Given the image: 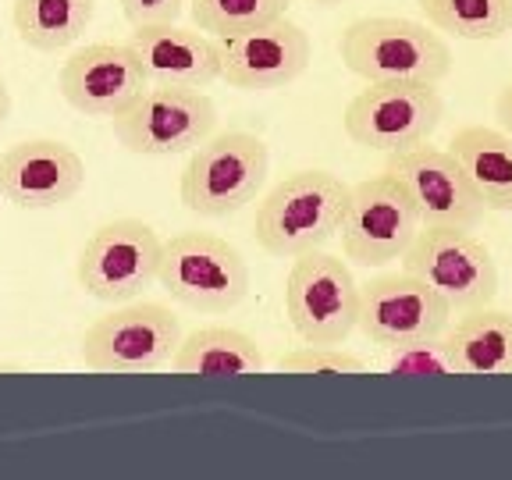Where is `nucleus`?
<instances>
[{
    "instance_id": "f257e3e1",
    "label": "nucleus",
    "mask_w": 512,
    "mask_h": 480,
    "mask_svg": "<svg viewBox=\"0 0 512 480\" xmlns=\"http://www.w3.org/2000/svg\"><path fill=\"white\" fill-rule=\"evenodd\" d=\"M345 207L349 185L338 175L320 168L292 171L256 203V242L264 246V253L285 260L328 246L342 228Z\"/></svg>"
},
{
    "instance_id": "f03ea898",
    "label": "nucleus",
    "mask_w": 512,
    "mask_h": 480,
    "mask_svg": "<svg viewBox=\"0 0 512 480\" xmlns=\"http://www.w3.org/2000/svg\"><path fill=\"white\" fill-rule=\"evenodd\" d=\"M342 64L363 82H434L452 72V50L441 32L413 18H360L338 40Z\"/></svg>"
},
{
    "instance_id": "7ed1b4c3",
    "label": "nucleus",
    "mask_w": 512,
    "mask_h": 480,
    "mask_svg": "<svg viewBox=\"0 0 512 480\" xmlns=\"http://www.w3.org/2000/svg\"><path fill=\"white\" fill-rule=\"evenodd\" d=\"M271 171V150L253 132H221L203 139L192 150L182 178L178 200L200 217H228L253 203Z\"/></svg>"
},
{
    "instance_id": "20e7f679",
    "label": "nucleus",
    "mask_w": 512,
    "mask_h": 480,
    "mask_svg": "<svg viewBox=\"0 0 512 480\" xmlns=\"http://www.w3.org/2000/svg\"><path fill=\"white\" fill-rule=\"evenodd\" d=\"M157 281L185 310L228 313L246 299L249 267L221 235L178 232L160 246Z\"/></svg>"
},
{
    "instance_id": "39448f33",
    "label": "nucleus",
    "mask_w": 512,
    "mask_h": 480,
    "mask_svg": "<svg viewBox=\"0 0 512 480\" xmlns=\"http://www.w3.org/2000/svg\"><path fill=\"white\" fill-rule=\"evenodd\" d=\"M182 342V320L164 303L128 299L96 317L82 335V363L100 374H150L171 363Z\"/></svg>"
},
{
    "instance_id": "423d86ee",
    "label": "nucleus",
    "mask_w": 512,
    "mask_h": 480,
    "mask_svg": "<svg viewBox=\"0 0 512 480\" xmlns=\"http://www.w3.org/2000/svg\"><path fill=\"white\" fill-rule=\"evenodd\" d=\"M399 260L402 271L427 281L452 310L488 306L498 296V264L473 228L420 224Z\"/></svg>"
},
{
    "instance_id": "0eeeda50",
    "label": "nucleus",
    "mask_w": 512,
    "mask_h": 480,
    "mask_svg": "<svg viewBox=\"0 0 512 480\" xmlns=\"http://www.w3.org/2000/svg\"><path fill=\"white\" fill-rule=\"evenodd\" d=\"M285 313L303 342L345 345V338L356 331L360 285L342 256L324 249L292 256V271L285 278Z\"/></svg>"
},
{
    "instance_id": "6e6552de",
    "label": "nucleus",
    "mask_w": 512,
    "mask_h": 480,
    "mask_svg": "<svg viewBox=\"0 0 512 480\" xmlns=\"http://www.w3.org/2000/svg\"><path fill=\"white\" fill-rule=\"evenodd\" d=\"M114 136L128 153L175 157L192 153L214 136L217 104L203 89L146 86L121 114H114Z\"/></svg>"
},
{
    "instance_id": "1a4fd4ad",
    "label": "nucleus",
    "mask_w": 512,
    "mask_h": 480,
    "mask_svg": "<svg viewBox=\"0 0 512 480\" xmlns=\"http://www.w3.org/2000/svg\"><path fill=\"white\" fill-rule=\"evenodd\" d=\"M445 118L434 82H367L345 107V136L363 150L395 153L424 143Z\"/></svg>"
},
{
    "instance_id": "9d476101",
    "label": "nucleus",
    "mask_w": 512,
    "mask_h": 480,
    "mask_svg": "<svg viewBox=\"0 0 512 480\" xmlns=\"http://www.w3.org/2000/svg\"><path fill=\"white\" fill-rule=\"evenodd\" d=\"M160 246V235L139 217L107 221L82 246L75 278L100 303L139 299L157 281Z\"/></svg>"
},
{
    "instance_id": "9b49d317",
    "label": "nucleus",
    "mask_w": 512,
    "mask_h": 480,
    "mask_svg": "<svg viewBox=\"0 0 512 480\" xmlns=\"http://www.w3.org/2000/svg\"><path fill=\"white\" fill-rule=\"evenodd\" d=\"M420 232V214L392 175H374L349 185V207L342 217V253L363 267H384L399 260L413 235Z\"/></svg>"
},
{
    "instance_id": "f8f14e48",
    "label": "nucleus",
    "mask_w": 512,
    "mask_h": 480,
    "mask_svg": "<svg viewBox=\"0 0 512 480\" xmlns=\"http://www.w3.org/2000/svg\"><path fill=\"white\" fill-rule=\"evenodd\" d=\"M384 175L406 189L420 224H448V228H477L484 221V200L470 185L466 171L448 150L434 143H416L388 153Z\"/></svg>"
},
{
    "instance_id": "ddd939ff",
    "label": "nucleus",
    "mask_w": 512,
    "mask_h": 480,
    "mask_svg": "<svg viewBox=\"0 0 512 480\" xmlns=\"http://www.w3.org/2000/svg\"><path fill=\"white\" fill-rule=\"evenodd\" d=\"M310 36L292 18L217 36V72L232 89H281L310 68Z\"/></svg>"
},
{
    "instance_id": "4468645a",
    "label": "nucleus",
    "mask_w": 512,
    "mask_h": 480,
    "mask_svg": "<svg viewBox=\"0 0 512 480\" xmlns=\"http://www.w3.org/2000/svg\"><path fill=\"white\" fill-rule=\"evenodd\" d=\"M452 306L434 292L427 281L413 278L409 271L377 274L367 285H360V313L356 328L374 345H406L416 338L445 335Z\"/></svg>"
},
{
    "instance_id": "2eb2a0df",
    "label": "nucleus",
    "mask_w": 512,
    "mask_h": 480,
    "mask_svg": "<svg viewBox=\"0 0 512 480\" xmlns=\"http://www.w3.org/2000/svg\"><path fill=\"white\" fill-rule=\"evenodd\" d=\"M86 164L61 139H25L0 153V196L22 210H50L75 200Z\"/></svg>"
},
{
    "instance_id": "dca6fc26",
    "label": "nucleus",
    "mask_w": 512,
    "mask_h": 480,
    "mask_svg": "<svg viewBox=\"0 0 512 480\" xmlns=\"http://www.w3.org/2000/svg\"><path fill=\"white\" fill-rule=\"evenodd\" d=\"M57 86L86 118H114L146 89V75L128 43H89L61 64Z\"/></svg>"
},
{
    "instance_id": "f3484780",
    "label": "nucleus",
    "mask_w": 512,
    "mask_h": 480,
    "mask_svg": "<svg viewBox=\"0 0 512 480\" xmlns=\"http://www.w3.org/2000/svg\"><path fill=\"white\" fill-rule=\"evenodd\" d=\"M128 50L143 68L146 86L207 89L221 79L217 40L200 29H182L175 22L139 25L128 32Z\"/></svg>"
},
{
    "instance_id": "a211bd4d",
    "label": "nucleus",
    "mask_w": 512,
    "mask_h": 480,
    "mask_svg": "<svg viewBox=\"0 0 512 480\" xmlns=\"http://www.w3.org/2000/svg\"><path fill=\"white\" fill-rule=\"evenodd\" d=\"M445 349L456 374H512V313L470 306L456 324L448 320Z\"/></svg>"
},
{
    "instance_id": "6ab92c4d",
    "label": "nucleus",
    "mask_w": 512,
    "mask_h": 480,
    "mask_svg": "<svg viewBox=\"0 0 512 480\" xmlns=\"http://www.w3.org/2000/svg\"><path fill=\"white\" fill-rule=\"evenodd\" d=\"M264 349L246 331L228 324H207L189 335H182L171 367L175 374H200V377H242L264 370Z\"/></svg>"
},
{
    "instance_id": "aec40b11",
    "label": "nucleus",
    "mask_w": 512,
    "mask_h": 480,
    "mask_svg": "<svg viewBox=\"0 0 512 480\" xmlns=\"http://www.w3.org/2000/svg\"><path fill=\"white\" fill-rule=\"evenodd\" d=\"M448 153L459 160L488 210H512V136L488 125L459 128Z\"/></svg>"
},
{
    "instance_id": "412c9836",
    "label": "nucleus",
    "mask_w": 512,
    "mask_h": 480,
    "mask_svg": "<svg viewBox=\"0 0 512 480\" xmlns=\"http://www.w3.org/2000/svg\"><path fill=\"white\" fill-rule=\"evenodd\" d=\"M96 11V0H15L11 22L18 40L40 54H57L72 47L89 29Z\"/></svg>"
},
{
    "instance_id": "4be33fe9",
    "label": "nucleus",
    "mask_w": 512,
    "mask_h": 480,
    "mask_svg": "<svg viewBox=\"0 0 512 480\" xmlns=\"http://www.w3.org/2000/svg\"><path fill=\"white\" fill-rule=\"evenodd\" d=\"M427 25L459 40H502L512 32V0H416Z\"/></svg>"
},
{
    "instance_id": "5701e85b",
    "label": "nucleus",
    "mask_w": 512,
    "mask_h": 480,
    "mask_svg": "<svg viewBox=\"0 0 512 480\" xmlns=\"http://www.w3.org/2000/svg\"><path fill=\"white\" fill-rule=\"evenodd\" d=\"M288 11V0H192L189 15L207 36H232L253 25L274 22Z\"/></svg>"
},
{
    "instance_id": "b1692460",
    "label": "nucleus",
    "mask_w": 512,
    "mask_h": 480,
    "mask_svg": "<svg viewBox=\"0 0 512 480\" xmlns=\"http://www.w3.org/2000/svg\"><path fill=\"white\" fill-rule=\"evenodd\" d=\"M384 356V374L395 377H431V374H456L452 356H448L445 342L438 338H416L406 345H388Z\"/></svg>"
},
{
    "instance_id": "393cba45",
    "label": "nucleus",
    "mask_w": 512,
    "mask_h": 480,
    "mask_svg": "<svg viewBox=\"0 0 512 480\" xmlns=\"http://www.w3.org/2000/svg\"><path fill=\"white\" fill-rule=\"evenodd\" d=\"M281 370L288 374H363L367 363L360 356L345 352L342 345H299V349L285 352L278 360Z\"/></svg>"
},
{
    "instance_id": "a878e982",
    "label": "nucleus",
    "mask_w": 512,
    "mask_h": 480,
    "mask_svg": "<svg viewBox=\"0 0 512 480\" xmlns=\"http://www.w3.org/2000/svg\"><path fill=\"white\" fill-rule=\"evenodd\" d=\"M118 4L132 29H139V25L178 22L185 11V0H118Z\"/></svg>"
},
{
    "instance_id": "bb28decb",
    "label": "nucleus",
    "mask_w": 512,
    "mask_h": 480,
    "mask_svg": "<svg viewBox=\"0 0 512 480\" xmlns=\"http://www.w3.org/2000/svg\"><path fill=\"white\" fill-rule=\"evenodd\" d=\"M495 114H498V121H502V128L512 136V82L509 86L498 93V100H495Z\"/></svg>"
},
{
    "instance_id": "cd10ccee",
    "label": "nucleus",
    "mask_w": 512,
    "mask_h": 480,
    "mask_svg": "<svg viewBox=\"0 0 512 480\" xmlns=\"http://www.w3.org/2000/svg\"><path fill=\"white\" fill-rule=\"evenodd\" d=\"M11 118V89L8 82H4V75H0V125Z\"/></svg>"
},
{
    "instance_id": "c85d7f7f",
    "label": "nucleus",
    "mask_w": 512,
    "mask_h": 480,
    "mask_svg": "<svg viewBox=\"0 0 512 480\" xmlns=\"http://www.w3.org/2000/svg\"><path fill=\"white\" fill-rule=\"evenodd\" d=\"M310 4H317V8H338L342 0H310Z\"/></svg>"
}]
</instances>
